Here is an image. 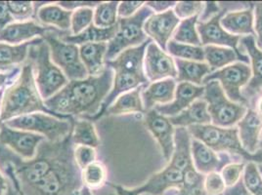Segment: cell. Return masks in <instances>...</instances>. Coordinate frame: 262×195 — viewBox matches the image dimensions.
<instances>
[{
  "instance_id": "ba28073f",
  "label": "cell",
  "mask_w": 262,
  "mask_h": 195,
  "mask_svg": "<svg viewBox=\"0 0 262 195\" xmlns=\"http://www.w3.org/2000/svg\"><path fill=\"white\" fill-rule=\"evenodd\" d=\"M204 99L214 126L230 128L239 122L247 112L244 105L232 102L225 95L219 81H209L205 86Z\"/></svg>"
},
{
  "instance_id": "7a4b0ae2",
  "label": "cell",
  "mask_w": 262,
  "mask_h": 195,
  "mask_svg": "<svg viewBox=\"0 0 262 195\" xmlns=\"http://www.w3.org/2000/svg\"><path fill=\"white\" fill-rule=\"evenodd\" d=\"M151 42L152 39L149 38L141 45L121 52L113 61L106 63V65L114 71L113 87L94 119L104 115L114 101L121 94L149 83L144 71V57L146 49Z\"/></svg>"
},
{
  "instance_id": "4dcf8cb0",
  "label": "cell",
  "mask_w": 262,
  "mask_h": 195,
  "mask_svg": "<svg viewBox=\"0 0 262 195\" xmlns=\"http://www.w3.org/2000/svg\"><path fill=\"white\" fill-rule=\"evenodd\" d=\"M117 26L110 29H101L94 25H91L82 33L77 35H72L70 33H66L60 36V38L67 43L75 44L77 46L86 43H108L110 40L115 36L117 33Z\"/></svg>"
},
{
  "instance_id": "11a10c76",
  "label": "cell",
  "mask_w": 262,
  "mask_h": 195,
  "mask_svg": "<svg viewBox=\"0 0 262 195\" xmlns=\"http://www.w3.org/2000/svg\"><path fill=\"white\" fill-rule=\"evenodd\" d=\"M219 11V5L215 2H208L207 3V8L206 11L204 12L202 16V22H207L210 20L212 17L217 15Z\"/></svg>"
},
{
  "instance_id": "5bb4252c",
  "label": "cell",
  "mask_w": 262,
  "mask_h": 195,
  "mask_svg": "<svg viewBox=\"0 0 262 195\" xmlns=\"http://www.w3.org/2000/svg\"><path fill=\"white\" fill-rule=\"evenodd\" d=\"M144 71L149 81L156 82L167 77H177L173 59L155 42L148 45L144 57Z\"/></svg>"
},
{
  "instance_id": "ab89813d",
  "label": "cell",
  "mask_w": 262,
  "mask_h": 195,
  "mask_svg": "<svg viewBox=\"0 0 262 195\" xmlns=\"http://www.w3.org/2000/svg\"><path fill=\"white\" fill-rule=\"evenodd\" d=\"M94 9L92 8H80L73 11L71 18V30L70 34L77 35L82 33L91 25H93Z\"/></svg>"
},
{
  "instance_id": "277c9868",
  "label": "cell",
  "mask_w": 262,
  "mask_h": 195,
  "mask_svg": "<svg viewBox=\"0 0 262 195\" xmlns=\"http://www.w3.org/2000/svg\"><path fill=\"white\" fill-rule=\"evenodd\" d=\"M29 61L33 65L34 80L44 101L52 97L70 82L63 71L51 60L48 44L43 38H39L32 46Z\"/></svg>"
},
{
  "instance_id": "f35d334b",
  "label": "cell",
  "mask_w": 262,
  "mask_h": 195,
  "mask_svg": "<svg viewBox=\"0 0 262 195\" xmlns=\"http://www.w3.org/2000/svg\"><path fill=\"white\" fill-rule=\"evenodd\" d=\"M242 181L251 195H262V175L255 163L249 162L246 165Z\"/></svg>"
},
{
  "instance_id": "74e56055",
  "label": "cell",
  "mask_w": 262,
  "mask_h": 195,
  "mask_svg": "<svg viewBox=\"0 0 262 195\" xmlns=\"http://www.w3.org/2000/svg\"><path fill=\"white\" fill-rule=\"evenodd\" d=\"M196 22L198 16L185 19L179 22L178 28L175 30L173 40L178 43L200 46L202 42L196 31Z\"/></svg>"
},
{
  "instance_id": "ee69618b",
  "label": "cell",
  "mask_w": 262,
  "mask_h": 195,
  "mask_svg": "<svg viewBox=\"0 0 262 195\" xmlns=\"http://www.w3.org/2000/svg\"><path fill=\"white\" fill-rule=\"evenodd\" d=\"M205 190L208 195H223L227 186L219 172L209 173L205 177Z\"/></svg>"
},
{
  "instance_id": "484cf974",
  "label": "cell",
  "mask_w": 262,
  "mask_h": 195,
  "mask_svg": "<svg viewBox=\"0 0 262 195\" xmlns=\"http://www.w3.org/2000/svg\"><path fill=\"white\" fill-rule=\"evenodd\" d=\"M185 127H177L174 131V151L169 165L183 172L194 166L191 151V137Z\"/></svg>"
},
{
  "instance_id": "be15d7a7",
  "label": "cell",
  "mask_w": 262,
  "mask_h": 195,
  "mask_svg": "<svg viewBox=\"0 0 262 195\" xmlns=\"http://www.w3.org/2000/svg\"><path fill=\"white\" fill-rule=\"evenodd\" d=\"M22 193H23V192H22ZM23 195H24V194H23Z\"/></svg>"
},
{
  "instance_id": "91938a15",
  "label": "cell",
  "mask_w": 262,
  "mask_h": 195,
  "mask_svg": "<svg viewBox=\"0 0 262 195\" xmlns=\"http://www.w3.org/2000/svg\"><path fill=\"white\" fill-rule=\"evenodd\" d=\"M3 90H4V89H3ZM3 90H1V91H0V100H1V96H2V93H3ZM1 124H2V122H1V120H0V125H1Z\"/></svg>"
},
{
  "instance_id": "9a60e30c",
  "label": "cell",
  "mask_w": 262,
  "mask_h": 195,
  "mask_svg": "<svg viewBox=\"0 0 262 195\" xmlns=\"http://www.w3.org/2000/svg\"><path fill=\"white\" fill-rule=\"evenodd\" d=\"M59 32L52 28L45 27L35 20L26 22H14L0 33V42L19 45L43 38L47 33Z\"/></svg>"
},
{
  "instance_id": "8d00e7d4",
  "label": "cell",
  "mask_w": 262,
  "mask_h": 195,
  "mask_svg": "<svg viewBox=\"0 0 262 195\" xmlns=\"http://www.w3.org/2000/svg\"><path fill=\"white\" fill-rule=\"evenodd\" d=\"M166 49L169 54L176 57V59L200 63H203L205 61L204 48L201 46L178 43L170 39V41L167 43Z\"/></svg>"
},
{
  "instance_id": "680465c9",
  "label": "cell",
  "mask_w": 262,
  "mask_h": 195,
  "mask_svg": "<svg viewBox=\"0 0 262 195\" xmlns=\"http://www.w3.org/2000/svg\"><path fill=\"white\" fill-rule=\"evenodd\" d=\"M257 107H258V111L257 112L262 116V97L260 98V100L258 102V106Z\"/></svg>"
},
{
  "instance_id": "cb8c5ba5",
  "label": "cell",
  "mask_w": 262,
  "mask_h": 195,
  "mask_svg": "<svg viewBox=\"0 0 262 195\" xmlns=\"http://www.w3.org/2000/svg\"><path fill=\"white\" fill-rule=\"evenodd\" d=\"M39 38L33 41L12 45L0 42V72H8L24 65L29 60L32 46L38 41Z\"/></svg>"
},
{
  "instance_id": "681fc988",
  "label": "cell",
  "mask_w": 262,
  "mask_h": 195,
  "mask_svg": "<svg viewBox=\"0 0 262 195\" xmlns=\"http://www.w3.org/2000/svg\"><path fill=\"white\" fill-rule=\"evenodd\" d=\"M6 174H7V177L9 178L10 180V184L6 190V192L4 193V195H23L22 191H21V188H20V184L14 174L13 171V168H12L11 165L9 164L6 168Z\"/></svg>"
},
{
  "instance_id": "c3c4849f",
  "label": "cell",
  "mask_w": 262,
  "mask_h": 195,
  "mask_svg": "<svg viewBox=\"0 0 262 195\" xmlns=\"http://www.w3.org/2000/svg\"><path fill=\"white\" fill-rule=\"evenodd\" d=\"M254 33H256L257 48L262 51V2L255 4L254 7Z\"/></svg>"
},
{
  "instance_id": "52a82bcc",
  "label": "cell",
  "mask_w": 262,
  "mask_h": 195,
  "mask_svg": "<svg viewBox=\"0 0 262 195\" xmlns=\"http://www.w3.org/2000/svg\"><path fill=\"white\" fill-rule=\"evenodd\" d=\"M152 15L153 11L144 5L130 18H119L117 33L108 42L106 63L113 61L121 52L139 46L149 39L144 32V23Z\"/></svg>"
},
{
  "instance_id": "f546056e",
  "label": "cell",
  "mask_w": 262,
  "mask_h": 195,
  "mask_svg": "<svg viewBox=\"0 0 262 195\" xmlns=\"http://www.w3.org/2000/svg\"><path fill=\"white\" fill-rule=\"evenodd\" d=\"M175 65L177 68V81L188 82L191 84L201 85L204 79L211 74V68L208 64L184 61L180 59H175Z\"/></svg>"
},
{
  "instance_id": "9c48e42d",
  "label": "cell",
  "mask_w": 262,
  "mask_h": 195,
  "mask_svg": "<svg viewBox=\"0 0 262 195\" xmlns=\"http://www.w3.org/2000/svg\"><path fill=\"white\" fill-rule=\"evenodd\" d=\"M61 32L47 33L43 37L48 44L51 60L65 75L69 81L81 80L88 75L79 56V47L75 44L64 42L60 36Z\"/></svg>"
},
{
  "instance_id": "f1b7e54d",
  "label": "cell",
  "mask_w": 262,
  "mask_h": 195,
  "mask_svg": "<svg viewBox=\"0 0 262 195\" xmlns=\"http://www.w3.org/2000/svg\"><path fill=\"white\" fill-rule=\"evenodd\" d=\"M143 87L144 86L138 87L134 90L120 95L106 110L105 114L121 115L143 112L145 110L141 97Z\"/></svg>"
},
{
  "instance_id": "7c38bea8",
  "label": "cell",
  "mask_w": 262,
  "mask_h": 195,
  "mask_svg": "<svg viewBox=\"0 0 262 195\" xmlns=\"http://www.w3.org/2000/svg\"><path fill=\"white\" fill-rule=\"evenodd\" d=\"M44 141L42 136L32 132L11 128L4 123L0 125V144L11 150L25 161L35 158Z\"/></svg>"
},
{
  "instance_id": "e575fe53",
  "label": "cell",
  "mask_w": 262,
  "mask_h": 195,
  "mask_svg": "<svg viewBox=\"0 0 262 195\" xmlns=\"http://www.w3.org/2000/svg\"><path fill=\"white\" fill-rule=\"evenodd\" d=\"M119 1H100L94 8L93 25L101 29H110L117 26L119 21Z\"/></svg>"
},
{
  "instance_id": "6f0895ef",
  "label": "cell",
  "mask_w": 262,
  "mask_h": 195,
  "mask_svg": "<svg viewBox=\"0 0 262 195\" xmlns=\"http://www.w3.org/2000/svg\"><path fill=\"white\" fill-rule=\"evenodd\" d=\"M78 195H93V193H92L89 189H88L86 187H83V186H82V188H81L80 191L78 192Z\"/></svg>"
},
{
  "instance_id": "816d5d0a",
  "label": "cell",
  "mask_w": 262,
  "mask_h": 195,
  "mask_svg": "<svg viewBox=\"0 0 262 195\" xmlns=\"http://www.w3.org/2000/svg\"><path fill=\"white\" fill-rule=\"evenodd\" d=\"M145 5L147 7H149L152 11L157 12V14L159 13H164V12L171 10V8L176 5V2L173 1H150V2H146Z\"/></svg>"
},
{
  "instance_id": "6da1fadb",
  "label": "cell",
  "mask_w": 262,
  "mask_h": 195,
  "mask_svg": "<svg viewBox=\"0 0 262 195\" xmlns=\"http://www.w3.org/2000/svg\"><path fill=\"white\" fill-rule=\"evenodd\" d=\"M34 112L54 115L44 105V100L34 80L33 65L28 60L22 65L16 79L3 90L0 100V120L5 123L13 118Z\"/></svg>"
},
{
  "instance_id": "30bf717a",
  "label": "cell",
  "mask_w": 262,
  "mask_h": 195,
  "mask_svg": "<svg viewBox=\"0 0 262 195\" xmlns=\"http://www.w3.org/2000/svg\"><path fill=\"white\" fill-rule=\"evenodd\" d=\"M182 183V172L168 165L163 171L154 174L145 184L138 187L126 188L116 184L111 185L115 189L116 195H166L172 188L180 189Z\"/></svg>"
},
{
  "instance_id": "f5cc1de1",
  "label": "cell",
  "mask_w": 262,
  "mask_h": 195,
  "mask_svg": "<svg viewBox=\"0 0 262 195\" xmlns=\"http://www.w3.org/2000/svg\"><path fill=\"white\" fill-rule=\"evenodd\" d=\"M21 67L16 68L12 71L8 72H0V91L3 90L5 87L10 85L12 82L16 79V77L20 74Z\"/></svg>"
},
{
  "instance_id": "d6986e66",
  "label": "cell",
  "mask_w": 262,
  "mask_h": 195,
  "mask_svg": "<svg viewBox=\"0 0 262 195\" xmlns=\"http://www.w3.org/2000/svg\"><path fill=\"white\" fill-rule=\"evenodd\" d=\"M205 87L181 82L175 90L173 101L166 105H158L155 109L164 116L173 117L188 109L199 98L204 96Z\"/></svg>"
},
{
  "instance_id": "60d3db41",
  "label": "cell",
  "mask_w": 262,
  "mask_h": 195,
  "mask_svg": "<svg viewBox=\"0 0 262 195\" xmlns=\"http://www.w3.org/2000/svg\"><path fill=\"white\" fill-rule=\"evenodd\" d=\"M7 3L15 22L33 20L35 15V6L33 1H7Z\"/></svg>"
},
{
  "instance_id": "f907efd6",
  "label": "cell",
  "mask_w": 262,
  "mask_h": 195,
  "mask_svg": "<svg viewBox=\"0 0 262 195\" xmlns=\"http://www.w3.org/2000/svg\"><path fill=\"white\" fill-rule=\"evenodd\" d=\"M14 22L7 1H0V33Z\"/></svg>"
},
{
  "instance_id": "d6a6232c",
  "label": "cell",
  "mask_w": 262,
  "mask_h": 195,
  "mask_svg": "<svg viewBox=\"0 0 262 195\" xmlns=\"http://www.w3.org/2000/svg\"><path fill=\"white\" fill-rule=\"evenodd\" d=\"M80 180L82 186L86 187L90 191L100 189L107 184V168L103 163L97 160L80 171Z\"/></svg>"
},
{
  "instance_id": "2e32d148",
  "label": "cell",
  "mask_w": 262,
  "mask_h": 195,
  "mask_svg": "<svg viewBox=\"0 0 262 195\" xmlns=\"http://www.w3.org/2000/svg\"><path fill=\"white\" fill-rule=\"evenodd\" d=\"M145 124L159 142L164 159L167 162L170 161L174 151V130L169 118L153 109L146 111Z\"/></svg>"
},
{
  "instance_id": "1f68e13d",
  "label": "cell",
  "mask_w": 262,
  "mask_h": 195,
  "mask_svg": "<svg viewBox=\"0 0 262 195\" xmlns=\"http://www.w3.org/2000/svg\"><path fill=\"white\" fill-rule=\"evenodd\" d=\"M70 137L74 145H88L94 149L98 148L101 141L94 123L86 118L74 120Z\"/></svg>"
},
{
  "instance_id": "3957f363",
  "label": "cell",
  "mask_w": 262,
  "mask_h": 195,
  "mask_svg": "<svg viewBox=\"0 0 262 195\" xmlns=\"http://www.w3.org/2000/svg\"><path fill=\"white\" fill-rule=\"evenodd\" d=\"M113 80L114 71L106 65L100 76L70 81L67 88L72 100L73 116L91 121L94 119L112 90Z\"/></svg>"
},
{
  "instance_id": "6125c7cd",
  "label": "cell",
  "mask_w": 262,
  "mask_h": 195,
  "mask_svg": "<svg viewBox=\"0 0 262 195\" xmlns=\"http://www.w3.org/2000/svg\"><path fill=\"white\" fill-rule=\"evenodd\" d=\"M258 145H259V148H261L262 149V140L260 141V142H259V144H258Z\"/></svg>"
},
{
  "instance_id": "ac0fdd59",
  "label": "cell",
  "mask_w": 262,
  "mask_h": 195,
  "mask_svg": "<svg viewBox=\"0 0 262 195\" xmlns=\"http://www.w3.org/2000/svg\"><path fill=\"white\" fill-rule=\"evenodd\" d=\"M191 151L193 164L198 172L201 174L220 172L231 162V157L227 153H217L209 149L204 142L194 139L191 141Z\"/></svg>"
},
{
  "instance_id": "db71d44e",
  "label": "cell",
  "mask_w": 262,
  "mask_h": 195,
  "mask_svg": "<svg viewBox=\"0 0 262 195\" xmlns=\"http://www.w3.org/2000/svg\"><path fill=\"white\" fill-rule=\"evenodd\" d=\"M223 195H251L247 188L245 187L243 181L241 180L238 184L231 186V187H227L224 194Z\"/></svg>"
},
{
  "instance_id": "44dd1931",
  "label": "cell",
  "mask_w": 262,
  "mask_h": 195,
  "mask_svg": "<svg viewBox=\"0 0 262 195\" xmlns=\"http://www.w3.org/2000/svg\"><path fill=\"white\" fill-rule=\"evenodd\" d=\"M72 14L73 12L62 8L57 2L45 3L41 6L35 7L37 22L63 33H70Z\"/></svg>"
},
{
  "instance_id": "d590c367",
  "label": "cell",
  "mask_w": 262,
  "mask_h": 195,
  "mask_svg": "<svg viewBox=\"0 0 262 195\" xmlns=\"http://www.w3.org/2000/svg\"><path fill=\"white\" fill-rule=\"evenodd\" d=\"M183 183L175 195H208L205 190V176L196 171L195 166L189 167L183 172Z\"/></svg>"
},
{
  "instance_id": "d4e9b609",
  "label": "cell",
  "mask_w": 262,
  "mask_h": 195,
  "mask_svg": "<svg viewBox=\"0 0 262 195\" xmlns=\"http://www.w3.org/2000/svg\"><path fill=\"white\" fill-rule=\"evenodd\" d=\"M79 56L88 76H100L106 67L108 43H86L78 46Z\"/></svg>"
},
{
  "instance_id": "7402d4cb",
  "label": "cell",
  "mask_w": 262,
  "mask_h": 195,
  "mask_svg": "<svg viewBox=\"0 0 262 195\" xmlns=\"http://www.w3.org/2000/svg\"><path fill=\"white\" fill-rule=\"evenodd\" d=\"M241 42L244 45L250 56L251 62V79L250 83L244 89V97L248 99L253 97L262 91V51L259 50L255 44L254 37L248 35L241 38Z\"/></svg>"
},
{
  "instance_id": "4fadbf2b",
  "label": "cell",
  "mask_w": 262,
  "mask_h": 195,
  "mask_svg": "<svg viewBox=\"0 0 262 195\" xmlns=\"http://www.w3.org/2000/svg\"><path fill=\"white\" fill-rule=\"evenodd\" d=\"M225 14L224 11L219 12L217 15L212 17L207 22H196V31L200 35L201 42L203 45H215V46H224L233 49L240 57L242 62L248 63L247 57H244L238 50V44L240 41V36L233 35L227 33L220 25V20L222 15Z\"/></svg>"
},
{
  "instance_id": "f6af8a7d",
  "label": "cell",
  "mask_w": 262,
  "mask_h": 195,
  "mask_svg": "<svg viewBox=\"0 0 262 195\" xmlns=\"http://www.w3.org/2000/svg\"><path fill=\"white\" fill-rule=\"evenodd\" d=\"M244 169H245L244 163L228 164L222 169L221 176L227 187H231L240 182Z\"/></svg>"
},
{
  "instance_id": "bcb514c9",
  "label": "cell",
  "mask_w": 262,
  "mask_h": 195,
  "mask_svg": "<svg viewBox=\"0 0 262 195\" xmlns=\"http://www.w3.org/2000/svg\"><path fill=\"white\" fill-rule=\"evenodd\" d=\"M144 5H145V2H143V1H122V2H120L119 8H118V16L120 19L130 18L139 11Z\"/></svg>"
},
{
  "instance_id": "94428289",
  "label": "cell",
  "mask_w": 262,
  "mask_h": 195,
  "mask_svg": "<svg viewBox=\"0 0 262 195\" xmlns=\"http://www.w3.org/2000/svg\"><path fill=\"white\" fill-rule=\"evenodd\" d=\"M258 168H259V171H260V173H261L262 175V165H260Z\"/></svg>"
},
{
  "instance_id": "8992f818",
  "label": "cell",
  "mask_w": 262,
  "mask_h": 195,
  "mask_svg": "<svg viewBox=\"0 0 262 195\" xmlns=\"http://www.w3.org/2000/svg\"><path fill=\"white\" fill-rule=\"evenodd\" d=\"M73 118H60L45 112H34L5 122L7 126L42 136L45 141L56 143L65 141L73 129Z\"/></svg>"
},
{
  "instance_id": "7bdbcfd3",
  "label": "cell",
  "mask_w": 262,
  "mask_h": 195,
  "mask_svg": "<svg viewBox=\"0 0 262 195\" xmlns=\"http://www.w3.org/2000/svg\"><path fill=\"white\" fill-rule=\"evenodd\" d=\"M204 9V3L198 1H183L178 2L174 6L175 15L179 19H189L199 16Z\"/></svg>"
},
{
  "instance_id": "83f0119b",
  "label": "cell",
  "mask_w": 262,
  "mask_h": 195,
  "mask_svg": "<svg viewBox=\"0 0 262 195\" xmlns=\"http://www.w3.org/2000/svg\"><path fill=\"white\" fill-rule=\"evenodd\" d=\"M221 27L231 34L253 35V14L251 8L231 11L220 20Z\"/></svg>"
},
{
  "instance_id": "e0dca14e",
  "label": "cell",
  "mask_w": 262,
  "mask_h": 195,
  "mask_svg": "<svg viewBox=\"0 0 262 195\" xmlns=\"http://www.w3.org/2000/svg\"><path fill=\"white\" fill-rule=\"evenodd\" d=\"M179 22V18L172 10L153 14L144 23V32L163 51H165L166 45L170 41V37Z\"/></svg>"
},
{
  "instance_id": "603a6c76",
  "label": "cell",
  "mask_w": 262,
  "mask_h": 195,
  "mask_svg": "<svg viewBox=\"0 0 262 195\" xmlns=\"http://www.w3.org/2000/svg\"><path fill=\"white\" fill-rule=\"evenodd\" d=\"M175 81L172 78H165L153 82L141 93L143 106L146 111L155 109L158 104L166 105L173 101L175 93Z\"/></svg>"
},
{
  "instance_id": "836d02e7",
  "label": "cell",
  "mask_w": 262,
  "mask_h": 195,
  "mask_svg": "<svg viewBox=\"0 0 262 195\" xmlns=\"http://www.w3.org/2000/svg\"><path fill=\"white\" fill-rule=\"evenodd\" d=\"M205 60L211 70L216 68H223L227 65H232L237 60H241L238 54L231 48H225L215 45H207L204 48Z\"/></svg>"
},
{
  "instance_id": "b9f144b4",
  "label": "cell",
  "mask_w": 262,
  "mask_h": 195,
  "mask_svg": "<svg viewBox=\"0 0 262 195\" xmlns=\"http://www.w3.org/2000/svg\"><path fill=\"white\" fill-rule=\"evenodd\" d=\"M73 158L77 168L81 171L88 165L97 161V151L88 145H74Z\"/></svg>"
},
{
  "instance_id": "9f6ffc18",
  "label": "cell",
  "mask_w": 262,
  "mask_h": 195,
  "mask_svg": "<svg viewBox=\"0 0 262 195\" xmlns=\"http://www.w3.org/2000/svg\"><path fill=\"white\" fill-rule=\"evenodd\" d=\"M9 184H10V180H8V178H6L0 170V195H4Z\"/></svg>"
},
{
  "instance_id": "8fae6325",
  "label": "cell",
  "mask_w": 262,
  "mask_h": 195,
  "mask_svg": "<svg viewBox=\"0 0 262 195\" xmlns=\"http://www.w3.org/2000/svg\"><path fill=\"white\" fill-rule=\"evenodd\" d=\"M251 77V67L239 62L208 75L204 79L203 83L207 84L212 80L220 81L219 83L229 100L237 104L247 105L248 101L241 93V88L248 84Z\"/></svg>"
},
{
  "instance_id": "7dc6e473",
  "label": "cell",
  "mask_w": 262,
  "mask_h": 195,
  "mask_svg": "<svg viewBox=\"0 0 262 195\" xmlns=\"http://www.w3.org/2000/svg\"><path fill=\"white\" fill-rule=\"evenodd\" d=\"M100 1H58L57 4L68 11H75L80 8L94 9Z\"/></svg>"
},
{
  "instance_id": "ffe728a7",
  "label": "cell",
  "mask_w": 262,
  "mask_h": 195,
  "mask_svg": "<svg viewBox=\"0 0 262 195\" xmlns=\"http://www.w3.org/2000/svg\"><path fill=\"white\" fill-rule=\"evenodd\" d=\"M261 130V115L253 109H248L238 123L239 138L245 151L251 154L256 152Z\"/></svg>"
},
{
  "instance_id": "4316f807",
  "label": "cell",
  "mask_w": 262,
  "mask_h": 195,
  "mask_svg": "<svg viewBox=\"0 0 262 195\" xmlns=\"http://www.w3.org/2000/svg\"><path fill=\"white\" fill-rule=\"evenodd\" d=\"M173 126L186 127L194 125H208L211 122L208 111V104L205 100H196L188 109L173 117H168Z\"/></svg>"
},
{
  "instance_id": "5b68a950",
  "label": "cell",
  "mask_w": 262,
  "mask_h": 195,
  "mask_svg": "<svg viewBox=\"0 0 262 195\" xmlns=\"http://www.w3.org/2000/svg\"><path fill=\"white\" fill-rule=\"evenodd\" d=\"M189 133L198 141L204 142L215 152H230L238 154L250 162H262V151L251 154L244 150L237 128H222L214 125H194Z\"/></svg>"
}]
</instances>
